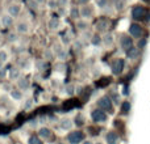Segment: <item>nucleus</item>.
I'll return each instance as SVG.
<instances>
[{
	"label": "nucleus",
	"instance_id": "f257e3e1",
	"mask_svg": "<svg viewBox=\"0 0 150 144\" xmlns=\"http://www.w3.org/2000/svg\"><path fill=\"white\" fill-rule=\"evenodd\" d=\"M86 139V135L83 131L80 130H75V131H71L67 134V142L70 144H79L83 143Z\"/></svg>",
	"mask_w": 150,
	"mask_h": 144
},
{
	"label": "nucleus",
	"instance_id": "f03ea898",
	"mask_svg": "<svg viewBox=\"0 0 150 144\" xmlns=\"http://www.w3.org/2000/svg\"><path fill=\"white\" fill-rule=\"evenodd\" d=\"M98 108L104 111H108V113H113V103H112L111 97H108V96L100 97L98 100Z\"/></svg>",
	"mask_w": 150,
	"mask_h": 144
},
{
	"label": "nucleus",
	"instance_id": "7ed1b4c3",
	"mask_svg": "<svg viewBox=\"0 0 150 144\" xmlns=\"http://www.w3.org/2000/svg\"><path fill=\"white\" fill-rule=\"evenodd\" d=\"M91 119H92L95 123H104V122H107V119H108V115H107V113L104 110L98 108V109L91 110Z\"/></svg>",
	"mask_w": 150,
	"mask_h": 144
},
{
	"label": "nucleus",
	"instance_id": "20e7f679",
	"mask_svg": "<svg viewBox=\"0 0 150 144\" xmlns=\"http://www.w3.org/2000/svg\"><path fill=\"white\" fill-rule=\"evenodd\" d=\"M124 68H125V60L122 59V58H119V59H116V60L112 62L111 71H112V73H113L115 76L121 75L122 71H124Z\"/></svg>",
	"mask_w": 150,
	"mask_h": 144
},
{
	"label": "nucleus",
	"instance_id": "39448f33",
	"mask_svg": "<svg viewBox=\"0 0 150 144\" xmlns=\"http://www.w3.org/2000/svg\"><path fill=\"white\" fill-rule=\"evenodd\" d=\"M120 46L125 52H128L133 47V39L129 36H121L120 38Z\"/></svg>",
	"mask_w": 150,
	"mask_h": 144
},
{
	"label": "nucleus",
	"instance_id": "423d86ee",
	"mask_svg": "<svg viewBox=\"0 0 150 144\" xmlns=\"http://www.w3.org/2000/svg\"><path fill=\"white\" fill-rule=\"evenodd\" d=\"M146 15V10L144 7H141V5H134V7L132 8V17L134 18V20H142L144 17H145Z\"/></svg>",
	"mask_w": 150,
	"mask_h": 144
},
{
	"label": "nucleus",
	"instance_id": "0eeeda50",
	"mask_svg": "<svg viewBox=\"0 0 150 144\" xmlns=\"http://www.w3.org/2000/svg\"><path fill=\"white\" fill-rule=\"evenodd\" d=\"M142 33H144V30L140 24H132V25L129 26V34L133 38H140V37L142 36Z\"/></svg>",
	"mask_w": 150,
	"mask_h": 144
},
{
	"label": "nucleus",
	"instance_id": "6e6552de",
	"mask_svg": "<svg viewBox=\"0 0 150 144\" xmlns=\"http://www.w3.org/2000/svg\"><path fill=\"white\" fill-rule=\"evenodd\" d=\"M93 15V9L92 7H90V5H82V8H80V17L83 18H91Z\"/></svg>",
	"mask_w": 150,
	"mask_h": 144
},
{
	"label": "nucleus",
	"instance_id": "1a4fd4ad",
	"mask_svg": "<svg viewBox=\"0 0 150 144\" xmlns=\"http://www.w3.org/2000/svg\"><path fill=\"white\" fill-rule=\"evenodd\" d=\"M8 77H9V80H12V81H17L18 79L21 77V71L18 67H12L9 68V72H8Z\"/></svg>",
	"mask_w": 150,
	"mask_h": 144
},
{
	"label": "nucleus",
	"instance_id": "9d476101",
	"mask_svg": "<svg viewBox=\"0 0 150 144\" xmlns=\"http://www.w3.org/2000/svg\"><path fill=\"white\" fill-rule=\"evenodd\" d=\"M73 126H74V121L71 118H63V119H61V122H59V129L65 130V131L71 130Z\"/></svg>",
	"mask_w": 150,
	"mask_h": 144
},
{
	"label": "nucleus",
	"instance_id": "9b49d317",
	"mask_svg": "<svg viewBox=\"0 0 150 144\" xmlns=\"http://www.w3.org/2000/svg\"><path fill=\"white\" fill-rule=\"evenodd\" d=\"M16 82H17V88L20 90H26V89H29V87H30V81H29L28 77H20Z\"/></svg>",
	"mask_w": 150,
	"mask_h": 144
},
{
	"label": "nucleus",
	"instance_id": "f8f14e48",
	"mask_svg": "<svg viewBox=\"0 0 150 144\" xmlns=\"http://www.w3.org/2000/svg\"><path fill=\"white\" fill-rule=\"evenodd\" d=\"M105 142H107V144H117V142H119V135H117V132H115V131L107 132Z\"/></svg>",
	"mask_w": 150,
	"mask_h": 144
},
{
	"label": "nucleus",
	"instance_id": "ddd939ff",
	"mask_svg": "<svg viewBox=\"0 0 150 144\" xmlns=\"http://www.w3.org/2000/svg\"><path fill=\"white\" fill-rule=\"evenodd\" d=\"M47 26H49L50 30H57V29L61 26V21H59V18H58L57 16H53V17H50L49 22H47Z\"/></svg>",
	"mask_w": 150,
	"mask_h": 144
},
{
	"label": "nucleus",
	"instance_id": "4468645a",
	"mask_svg": "<svg viewBox=\"0 0 150 144\" xmlns=\"http://www.w3.org/2000/svg\"><path fill=\"white\" fill-rule=\"evenodd\" d=\"M38 134H40L41 139H46V140L53 136V131L50 129H47V127H41V129L38 130Z\"/></svg>",
	"mask_w": 150,
	"mask_h": 144
},
{
	"label": "nucleus",
	"instance_id": "2eb2a0df",
	"mask_svg": "<svg viewBox=\"0 0 150 144\" xmlns=\"http://www.w3.org/2000/svg\"><path fill=\"white\" fill-rule=\"evenodd\" d=\"M20 12H21V7L18 4H11L9 7H8V15H11L12 17L18 16Z\"/></svg>",
	"mask_w": 150,
	"mask_h": 144
},
{
	"label": "nucleus",
	"instance_id": "dca6fc26",
	"mask_svg": "<svg viewBox=\"0 0 150 144\" xmlns=\"http://www.w3.org/2000/svg\"><path fill=\"white\" fill-rule=\"evenodd\" d=\"M1 25L4 28H11L13 25V17L11 15H3L1 16Z\"/></svg>",
	"mask_w": 150,
	"mask_h": 144
},
{
	"label": "nucleus",
	"instance_id": "f3484780",
	"mask_svg": "<svg viewBox=\"0 0 150 144\" xmlns=\"http://www.w3.org/2000/svg\"><path fill=\"white\" fill-rule=\"evenodd\" d=\"M16 31L18 34H26L29 31V24L28 22H18L17 26H16Z\"/></svg>",
	"mask_w": 150,
	"mask_h": 144
},
{
	"label": "nucleus",
	"instance_id": "a211bd4d",
	"mask_svg": "<svg viewBox=\"0 0 150 144\" xmlns=\"http://www.w3.org/2000/svg\"><path fill=\"white\" fill-rule=\"evenodd\" d=\"M9 93H11V97H12L13 100H16V101L23 100V90H20L18 88H13Z\"/></svg>",
	"mask_w": 150,
	"mask_h": 144
},
{
	"label": "nucleus",
	"instance_id": "6ab92c4d",
	"mask_svg": "<svg viewBox=\"0 0 150 144\" xmlns=\"http://www.w3.org/2000/svg\"><path fill=\"white\" fill-rule=\"evenodd\" d=\"M96 30L98 31H105L107 29H108V21L107 20H99L98 24L95 25Z\"/></svg>",
	"mask_w": 150,
	"mask_h": 144
},
{
	"label": "nucleus",
	"instance_id": "aec40b11",
	"mask_svg": "<svg viewBox=\"0 0 150 144\" xmlns=\"http://www.w3.org/2000/svg\"><path fill=\"white\" fill-rule=\"evenodd\" d=\"M70 17L73 18V20H78V18L80 17V8L78 7H73L70 9Z\"/></svg>",
	"mask_w": 150,
	"mask_h": 144
},
{
	"label": "nucleus",
	"instance_id": "412c9836",
	"mask_svg": "<svg viewBox=\"0 0 150 144\" xmlns=\"http://www.w3.org/2000/svg\"><path fill=\"white\" fill-rule=\"evenodd\" d=\"M76 28L79 29L80 31L87 30V28H88V22H87V21H84V20H78V21H76Z\"/></svg>",
	"mask_w": 150,
	"mask_h": 144
},
{
	"label": "nucleus",
	"instance_id": "4be33fe9",
	"mask_svg": "<svg viewBox=\"0 0 150 144\" xmlns=\"http://www.w3.org/2000/svg\"><path fill=\"white\" fill-rule=\"evenodd\" d=\"M101 38H103V43H105L107 46H111V45L113 43V37H112V34H109V33L104 34Z\"/></svg>",
	"mask_w": 150,
	"mask_h": 144
},
{
	"label": "nucleus",
	"instance_id": "5701e85b",
	"mask_svg": "<svg viewBox=\"0 0 150 144\" xmlns=\"http://www.w3.org/2000/svg\"><path fill=\"white\" fill-rule=\"evenodd\" d=\"M127 57L129 58V59H136V58L138 57V49L137 47H132V49L127 52Z\"/></svg>",
	"mask_w": 150,
	"mask_h": 144
},
{
	"label": "nucleus",
	"instance_id": "b1692460",
	"mask_svg": "<svg viewBox=\"0 0 150 144\" xmlns=\"http://www.w3.org/2000/svg\"><path fill=\"white\" fill-rule=\"evenodd\" d=\"M101 42H103V38H101L99 34H93V36L91 37V43H92L93 46H99Z\"/></svg>",
	"mask_w": 150,
	"mask_h": 144
},
{
	"label": "nucleus",
	"instance_id": "393cba45",
	"mask_svg": "<svg viewBox=\"0 0 150 144\" xmlns=\"http://www.w3.org/2000/svg\"><path fill=\"white\" fill-rule=\"evenodd\" d=\"M121 111L124 114H128L130 111V102L129 101H124V102L121 103Z\"/></svg>",
	"mask_w": 150,
	"mask_h": 144
},
{
	"label": "nucleus",
	"instance_id": "a878e982",
	"mask_svg": "<svg viewBox=\"0 0 150 144\" xmlns=\"http://www.w3.org/2000/svg\"><path fill=\"white\" fill-rule=\"evenodd\" d=\"M28 144H44V143H42V140L40 139L38 136H36V135H32V136L28 139Z\"/></svg>",
	"mask_w": 150,
	"mask_h": 144
},
{
	"label": "nucleus",
	"instance_id": "bb28decb",
	"mask_svg": "<svg viewBox=\"0 0 150 144\" xmlns=\"http://www.w3.org/2000/svg\"><path fill=\"white\" fill-rule=\"evenodd\" d=\"M44 57H45V59L46 60H52L53 58H54V52H53L50 49H46L45 50V52H44Z\"/></svg>",
	"mask_w": 150,
	"mask_h": 144
},
{
	"label": "nucleus",
	"instance_id": "cd10ccee",
	"mask_svg": "<svg viewBox=\"0 0 150 144\" xmlns=\"http://www.w3.org/2000/svg\"><path fill=\"white\" fill-rule=\"evenodd\" d=\"M113 4H115V7H116V9L121 10L122 8H124V5H125V1L124 0H115Z\"/></svg>",
	"mask_w": 150,
	"mask_h": 144
},
{
	"label": "nucleus",
	"instance_id": "c85d7f7f",
	"mask_svg": "<svg viewBox=\"0 0 150 144\" xmlns=\"http://www.w3.org/2000/svg\"><path fill=\"white\" fill-rule=\"evenodd\" d=\"M0 60L3 63H5L8 60V52L4 51V50H0Z\"/></svg>",
	"mask_w": 150,
	"mask_h": 144
},
{
	"label": "nucleus",
	"instance_id": "c756f323",
	"mask_svg": "<svg viewBox=\"0 0 150 144\" xmlns=\"http://www.w3.org/2000/svg\"><path fill=\"white\" fill-rule=\"evenodd\" d=\"M7 39H8V42L13 43V42L17 41V34H16V33H9V34H8V37H7Z\"/></svg>",
	"mask_w": 150,
	"mask_h": 144
},
{
	"label": "nucleus",
	"instance_id": "7c9ffc66",
	"mask_svg": "<svg viewBox=\"0 0 150 144\" xmlns=\"http://www.w3.org/2000/svg\"><path fill=\"white\" fill-rule=\"evenodd\" d=\"M66 93H67L69 96H74L75 94V87L74 85H67V87H66Z\"/></svg>",
	"mask_w": 150,
	"mask_h": 144
},
{
	"label": "nucleus",
	"instance_id": "2f4dec72",
	"mask_svg": "<svg viewBox=\"0 0 150 144\" xmlns=\"http://www.w3.org/2000/svg\"><path fill=\"white\" fill-rule=\"evenodd\" d=\"M96 4L100 8H107L108 7V0H96Z\"/></svg>",
	"mask_w": 150,
	"mask_h": 144
},
{
	"label": "nucleus",
	"instance_id": "473e14b6",
	"mask_svg": "<svg viewBox=\"0 0 150 144\" xmlns=\"http://www.w3.org/2000/svg\"><path fill=\"white\" fill-rule=\"evenodd\" d=\"M8 72H9V70H8V67H3L1 70H0V79H4V77L7 76Z\"/></svg>",
	"mask_w": 150,
	"mask_h": 144
},
{
	"label": "nucleus",
	"instance_id": "72a5a7b5",
	"mask_svg": "<svg viewBox=\"0 0 150 144\" xmlns=\"http://www.w3.org/2000/svg\"><path fill=\"white\" fill-rule=\"evenodd\" d=\"M57 4L59 8H65V7H67L69 0H57Z\"/></svg>",
	"mask_w": 150,
	"mask_h": 144
},
{
	"label": "nucleus",
	"instance_id": "f704fd0d",
	"mask_svg": "<svg viewBox=\"0 0 150 144\" xmlns=\"http://www.w3.org/2000/svg\"><path fill=\"white\" fill-rule=\"evenodd\" d=\"M75 126H78V127H80V126H83L84 124V121H83V118L80 119V115H78L76 117V119H75Z\"/></svg>",
	"mask_w": 150,
	"mask_h": 144
},
{
	"label": "nucleus",
	"instance_id": "c9c22d12",
	"mask_svg": "<svg viewBox=\"0 0 150 144\" xmlns=\"http://www.w3.org/2000/svg\"><path fill=\"white\" fill-rule=\"evenodd\" d=\"M65 68H66V66L63 64V63H58V64L55 66V71H58V72H63Z\"/></svg>",
	"mask_w": 150,
	"mask_h": 144
},
{
	"label": "nucleus",
	"instance_id": "e433bc0d",
	"mask_svg": "<svg viewBox=\"0 0 150 144\" xmlns=\"http://www.w3.org/2000/svg\"><path fill=\"white\" fill-rule=\"evenodd\" d=\"M32 103H33V101L30 100V98H28V100L25 101V105H24V110H28V109L32 108Z\"/></svg>",
	"mask_w": 150,
	"mask_h": 144
},
{
	"label": "nucleus",
	"instance_id": "4c0bfd02",
	"mask_svg": "<svg viewBox=\"0 0 150 144\" xmlns=\"http://www.w3.org/2000/svg\"><path fill=\"white\" fill-rule=\"evenodd\" d=\"M58 4H57V0H50L49 1V8H52V9H54V8H57Z\"/></svg>",
	"mask_w": 150,
	"mask_h": 144
},
{
	"label": "nucleus",
	"instance_id": "58836bf2",
	"mask_svg": "<svg viewBox=\"0 0 150 144\" xmlns=\"http://www.w3.org/2000/svg\"><path fill=\"white\" fill-rule=\"evenodd\" d=\"M145 45H146V39H141L140 43H138V49H142Z\"/></svg>",
	"mask_w": 150,
	"mask_h": 144
},
{
	"label": "nucleus",
	"instance_id": "ea45409f",
	"mask_svg": "<svg viewBox=\"0 0 150 144\" xmlns=\"http://www.w3.org/2000/svg\"><path fill=\"white\" fill-rule=\"evenodd\" d=\"M76 3L78 4H82V5H87L88 0H76Z\"/></svg>",
	"mask_w": 150,
	"mask_h": 144
},
{
	"label": "nucleus",
	"instance_id": "a19ab883",
	"mask_svg": "<svg viewBox=\"0 0 150 144\" xmlns=\"http://www.w3.org/2000/svg\"><path fill=\"white\" fill-rule=\"evenodd\" d=\"M122 94H125V96L129 94V90H128V87H124V88H122Z\"/></svg>",
	"mask_w": 150,
	"mask_h": 144
},
{
	"label": "nucleus",
	"instance_id": "79ce46f5",
	"mask_svg": "<svg viewBox=\"0 0 150 144\" xmlns=\"http://www.w3.org/2000/svg\"><path fill=\"white\" fill-rule=\"evenodd\" d=\"M82 144H93L92 142H90V140H84V142H83Z\"/></svg>",
	"mask_w": 150,
	"mask_h": 144
},
{
	"label": "nucleus",
	"instance_id": "37998d69",
	"mask_svg": "<svg viewBox=\"0 0 150 144\" xmlns=\"http://www.w3.org/2000/svg\"><path fill=\"white\" fill-rule=\"evenodd\" d=\"M3 67H4V63H3V62H1V60H0V70H1V68H3Z\"/></svg>",
	"mask_w": 150,
	"mask_h": 144
},
{
	"label": "nucleus",
	"instance_id": "c03bdc74",
	"mask_svg": "<svg viewBox=\"0 0 150 144\" xmlns=\"http://www.w3.org/2000/svg\"><path fill=\"white\" fill-rule=\"evenodd\" d=\"M36 1H37V3H40V4H41V3H44L45 0H36Z\"/></svg>",
	"mask_w": 150,
	"mask_h": 144
},
{
	"label": "nucleus",
	"instance_id": "a18cd8bd",
	"mask_svg": "<svg viewBox=\"0 0 150 144\" xmlns=\"http://www.w3.org/2000/svg\"><path fill=\"white\" fill-rule=\"evenodd\" d=\"M95 144H103V143H95Z\"/></svg>",
	"mask_w": 150,
	"mask_h": 144
},
{
	"label": "nucleus",
	"instance_id": "49530a36",
	"mask_svg": "<svg viewBox=\"0 0 150 144\" xmlns=\"http://www.w3.org/2000/svg\"><path fill=\"white\" fill-rule=\"evenodd\" d=\"M58 144H65V143H58Z\"/></svg>",
	"mask_w": 150,
	"mask_h": 144
},
{
	"label": "nucleus",
	"instance_id": "de8ad7c7",
	"mask_svg": "<svg viewBox=\"0 0 150 144\" xmlns=\"http://www.w3.org/2000/svg\"><path fill=\"white\" fill-rule=\"evenodd\" d=\"M0 144H3V143H0Z\"/></svg>",
	"mask_w": 150,
	"mask_h": 144
},
{
	"label": "nucleus",
	"instance_id": "09e8293b",
	"mask_svg": "<svg viewBox=\"0 0 150 144\" xmlns=\"http://www.w3.org/2000/svg\"><path fill=\"white\" fill-rule=\"evenodd\" d=\"M0 24H1V22H0Z\"/></svg>",
	"mask_w": 150,
	"mask_h": 144
}]
</instances>
